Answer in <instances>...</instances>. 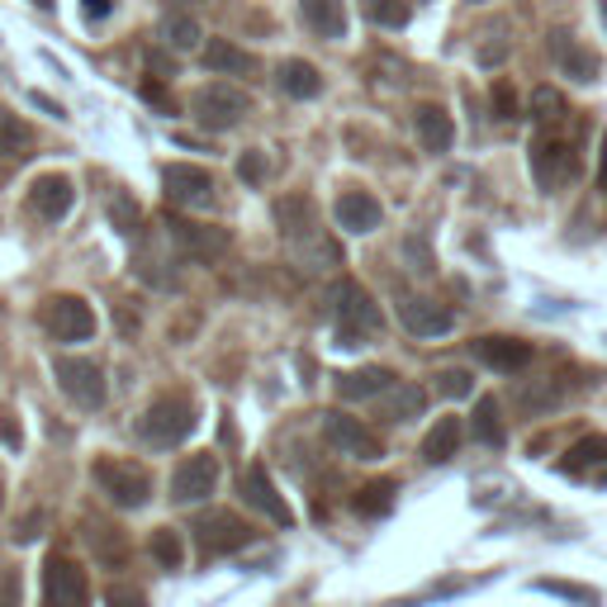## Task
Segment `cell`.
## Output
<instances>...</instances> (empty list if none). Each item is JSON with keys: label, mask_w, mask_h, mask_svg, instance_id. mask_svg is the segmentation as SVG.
Here are the masks:
<instances>
[{"label": "cell", "mask_w": 607, "mask_h": 607, "mask_svg": "<svg viewBox=\"0 0 607 607\" xmlns=\"http://www.w3.org/2000/svg\"><path fill=\"white\" fill-rule=\"evenodd\" d=\"M200 427L195 418V398H185V394H162L157 404L142 413V423H138V437L157 446V451H171V446H181L190 433Z\"/></svg>", "instance_id": "1"}, {"label": "cell", "mask_w": 607, "mask_h": 607, "mask_svg": "<svg viewBox=\"0 0 607 607\" xmlns=\"http://www.w3.org/2000/svg\"><path fill=\"white\" fill-rule=\"evenodd\" d=\"M380 328H385V318H380V303L371 299V290H365L361 280H342V290H338V342L342 347H365Z\"/></svg>", "instance_id": "2"}, {"label": "cell", "mask_w": 607, "mask_h": 607, "mask_svg": "<svg viewBox=\"0 0 607 607\" xmlns=\"http://www.w3.org/2000/svg\"><path fill=\"white\" fill-rule=\"evenodd\" d=\"M190 115H195L204 129H237L247 115H252V95L243 86H228V82H210V86H200L195 95H190Z\"/></svg>", "instance_id": "3"}, {"label": "cell", "mask_w": 607, "mask_h": 607, "mask_svg": "<svg viewBox=\"0 0 607 607\" xmlns=\"http://www.w3.org/2000/svg\"><path fill=\"white\" fill-rule=\"evenodd\" d=\"M90 475H95V484H100L105 499L119 503V508H142L148 503V493H152L148 470L134 466V460H119V456H100Z\"/></svg>", "instance_id": "4"}, {"label": "cell", "mask_w": 607, "mask_h": 607, "mask_svg": "<svg viewBox=\"0 0 607 607\" xmlns=\"http://www.w3.org/2000/svg\"><path fill=\"white\" fill-rule=\"evenodd\" d=\"M39 323L47 328V338H57V342L95 338V309L82 295H47L39 309Z\"/></svg>", "instance_id": "5"}, {"label": "cell", "mask_w": 607, "mask_h": 607, "mask_svg": "<svg viewBox=\"0 0 607 607\" xmlns=\"http://www.w3.org/2000/svg\"><path fill=\"white\" fill-rule=\"evenodd\" d=\"M53 375H57L62 394H67L76 408H100L105 404V371L95 361H86V356H57L53 361Z\"/></svg>", "instance_id": "6"}, {"label": "cell", "mask_w": 607, "mask_h": 607, "mask_svg": "<svg viewBox=\"0 0 607 607\" xmlns=\"http://www.w3.org/2000/svg\"><path fill=\"white\" fill-rule=\"evenodd\" d=\"M86 569L67 555H47L43 565V607H86Z\"/></svg>", "instance_id": "7"}, {"label": "cell", "mask_w": 607, "mask_h": 607, "mask_svg": "<svg viewBox=\"0 0 607 607\" xmlns=\"http://www.w3.org/2000/svg\"><path fill=\"white\" fill-rule=\"evenodd\" d=\"M162 185H167V200L181 204V210H210V204H214V175L204 167L171 162L162 171Z\"/></svg>", "instance_id": "8"}, {"label": "cell", "mask_w": 607, "mask_h": 607, "mask_svg": "<svg viewBox=\"0 0 607 607\" xmlns=\"http://www.w3.org/2000/svg\"><path fill=\"white\" fill-rule=\"evenodd\" d=\"M214 489H219V456H210V451L185 456L171 475V499L175 503H204Z\"/></svg>", "instance_id": "9"}, {"label": "cell", "mask_w": 607, "mask_h": 607, "mask_svg": "<svg viewBox=\"0 0 607 607\" xmlns=\"http://www.w3.org/2000/svg\"><path fill=\"white\" fill-rule=\"evenodd\" d=\"M574 171H579V157H574L569 142L551 138V134L532 142V175L541 181V190H555V185L574 181Z\"/></svg>", "instance_id": "10"}, {"label": "cell", "mask_w": 607, "mask_h": 607, "mask_svg": "<svg viewBox=\"0 0 607 607\" xmlns=\"http://www.w3.org/2000/svg\"><path fill=\"white\" fill-rule=\"evenodd\" d=\"M323 437L338 446L342 456H356V460L385 456V446H380V437L371 433V427L356 423V418H347V413H323Z\"/></svg>", "instance_id": "11"}, {"label": "cell", "mask_w": 607, "mask_h": 607, "mask_svg": "<svg viewBox=\"0 0 607 607\" xmlns=\"http://www.w3.org/2000/svg\"><path fill=\"white\" fill-rule=\"evenodd\" d=\"M72 204H76V185H72V175H62V171H47L29 185V210H34L39 219H47V223L67 219Z\"/></svg>", "instance_id": "12"}, {"label": "cell", "mask_w": 607, "mask_h": 607, "mask_svg": "<svg viewBox=\"0 0 607 607\" xmlns=\"http://www.w3.org/2000/svg\"><path fill=\"white\" fill-rule=\"evenodd\" d=\"M195 541L210 555H223V551H243L247 541H252V526L243 518H233V513H204L195 522Z\"/></svg>", "instance_id": "13"}, {"label": "cell", "mask_w": 607, "mask_h": 607, "mask_svg": "<svg viewBox=\"0 0 607 607\" xmlns=\"http://www.w3.org/2000/svg\"><path fill=\"white\" fill-rule=\"evenodd\" d=\"M243 499L257 508V513H266L276 526H290V522H295L290 503L280 499V489H276V479L266 475V466H247V470H243Z\"/></svg>", "instance_id": "14"}, {"label": "cell", "mask_w": 607, "mask_h": 607, "mask_svg": "<svg viewBox=\"0 0 607 607\" xmlns=\"http://www.w3.org/2000/svg\"><path fill=\"white\" fill-rule=\"evenodd\" d=\"M171 237H175V247L195 262H219L223 252H228V233L204 228V223H190V219H171Z\"/></svg>", "instance_id": "15"}, {"label": "cell", "mask_w": 607, "mask_h": 607, "mask_svg": "<svg viewBox=\"0 0 607 607\" xmlns=\"http://www.w3.org/2000/svg\"><path fill=\"white\" fill-rule=\"evenodd\" d=\"M398 318H404V328L413 338H446L456 328V313L437 299H404L398 303Z\"/></svg>", "instance_id": "16"}, {"label": "cell", "mask_w": 607, "mask_h": 607, "mask_svg": "<svg viewBox=\"0 0 607 607\" xmlns=\"http://www.w3.org/2000/svg\"><path fill=\"white\" fill-rule=\"evenodd\" d=\"M299 20L313 39L338 43L347 39V0H299Z\"/></svg>", "instance_id": "17"}, {"label": "cell", "mask_w": 607, "mask_h": 607, "mask_svg": "<svg viewBox=\"0 0 607 607\" xmlns=\"http://www.w3.org/2000/svg\"><path fill=\"white\" fill-rule=\"evenodd\" d=\"M332 219H338L342 233H371L380 228V200L365 195V190H342L338 204H332Z\"/></svg>", "instance_id": "18"}, {"label": "cell", "mask_w": 607, "mask_h": 607, "mask_svg": "<svg viewBox=\"0 0 607 607\" xmlns=\"http://www.w3.org/2000/svg\"><path fill=\"white\" fill-rule=\"evenodd\" d=\"M475 356L489 365V371H503L513 375L532 361V342H518V338H475Z\"/></svg>", "instance_id": "19"}, {"label": "cell", "mask_w": 607, "mask_h": 607, "mask_svg": "<svg viewBox=\"0 0 607 607\" xmlns=\"http://www.w3.org/2000/svg\"><path fill=\"white\" fill-rule=\"evenodd\" d=\"M338 385V398H347V404H356V398H375V394H390L394 385V371H385V365H361V371H347L332 380Z\"/></svg>", "instance_id": "20"}, {"label": "cell", "mask_w": 607, "mask_h": 607, "mask_svg": "<svg viewBox=\"0 0 607 607\" xmlns=\"http://www.w3.org/2000/svg\"><path fill=\"white\" fill-rule=\"evenodd\" d=\"M551 53L555 62H561V72H569L574 82H584V86H594L598 82V57L588 53V47L579 39H569V34H551Z\"/></svg>", "instance_id": "21"}, {"label": "cell", "mask_w": 607, "mask_h": 607, "mask_svg": "<svg viewBox=\"0 0 607 607\" xmlns=\"http://www.w3.org/2000/svg\"><path fill=\"white\" fill-rule=\"evenodd\" d=\"M204 67L219 72V76H257V57L228 39H210L204 43Z\"/></svg>", "instance_id": "22"}, {"label": "cell", "mask_w": 607, "mask_h": 607, "mask_svg": "<svg viewBox=\"0 0 607 607\" xmlns=\"http://www.w3.org/2000/svg\"><path fill=\"white\" fill-rule=\"evenodd\" d=\"M276 86L285 95H295V100H313V95H323V76H318L313 62L303 57H285L276 67Z\"/></svg>", "instance_id": "23"}, {"label": "cell", "mask_w": 607, "mask_h": 607, "mask_svg": "<svg viewBox=\"0 0 607 607\" xmlns=\"http://www.w3.org/2000/svg\"><path fill=\"white\" fill-rule=\"evenodd\" d=\"M413 129H418L427 152H446V148H451V138H456V124H451V115H446L441 105H418V109H413Z\"/></svg>", "instance_id": "24"}, {"label": "cell", "mask_w": 607, "mask_h": 607, "mask_svg": "<svg viewBox=\"0 0 607 607\" xmlns=\"http://www.w3.org/2000/svg\"><path fill=\"white\" fill-rule=\"evenodd\" d=\"M29 152H34V129H29L20 115H10V109L0 105V157H6V162L20 157V162H24Z\"/></svg>", "instance_id": "25"}, {"label": "cell", "mask_w": 607, "mask_h": 607, "mask_svg": "<svg viewBox=\"0 0 607 607\" xmlns=\"http://www.w3.org/2000/svg\"><path fill=\"white\" fill-rule=\"evenodd\" d=\"M456 446H460V418H437L423 437V460L427 466H441V460L456 456Z\"/></svg>", "instance_id": "26"}, {"label": "cell", "mask_w": 607, "mask_h": 607, "mask_svg": "<svg viewBox=\"0 0 607 607\" xmlns=\"http://www.w3.org/2000/svg\"><path fill=\"white\" fill-rule=\"evenodd\" d=\"M162 39H167V47H175V53H190V47H200V24L190 20L185 10H167L162 14Z\"/></svg>", "instance_id": "27"}, {"label": "cell", "mask_w": 607, "mask_h": 607, "mask_svg": "<svg viewBox=\"0 0 607 607\" xmlns=\"http://www.w3.org/2000/svg\"><path fill=\"white\" fill-rule=\"evenodd\" d=\"M427 404V394L418 385H390V398H385V413H390V423H408V418H418Z\"/></svg>", "instance_id": "28"}, {"label": "cell", "mask_w": 607, "mask_h": 607, "mask_svg": "<svg viewBox=\"0 0 607 607\" xmlns=\"http://www.w3.org/2000/svg\"><path fill=\"white\" fill-rule=\"evenodd\" d=\"M365 20L380 24V29H404L413 20V6L408 0H361Z\"/></svg>", "instance_id": "29"}, {"label": "cell", "mask_w": 607, "mask_h": 607, "mask_svg": "<svg viewBox=\"0 0 607 607\" xmlns=\"http://www.w3.org/2000/svg\"><path fill=\"white\" fill-rule=\"evenodd\" d=\"M475 437L484 446H503V418H499V404H493V398H479L475 404Z\"/></svg>", "instance_id": "30"}, {"label": "cell", "mask_w": 607, "mask_h": 607, "mask_svg": "<svg viewBox=\"0 0 607 607\" xmlns=\"http://www.w3.org/2000/svg\"><path fill=\"white\" fill-rule=\"evenodd\" d=\"M152 555L162 569H181L185 565V546H181V532H171V526H157L152 532Z\"/></svg>", "instance_id": "31"}, {"label": "cell", "mask_w": 607, "mask_h": 607, "mask_svg": "<svg viewBox=\"0 0 607 607\" xmlns=\"http://www.w3.org/2000/svg\"><path fill=\"white\" fill-rule=\"evenodd\" d=\"M394 493H398V484H394V479H380V484H365V489L356 493V513H365V518H375V513H390Z\"/></svg>", "instance_id": "32"}, {"label": "cell", "mask_w": 607, "mask_h": 607, "mask_svg": "<svg viewBox=\"0 0 607 607\" xmlns=\"http://www.w3.org/2000/svg\"><path fill=\"white\" fill-rule=\"evenodd\" d=\"M607 460V437H579L569 446V470H588V466H603Z\"/></svg>", "instance_id": "33"}, {"label": "cell", "mask_w": 607, "mask_h": 607, "mask_svg": "<svg viewBox=\"0 0 607 607\" xmlns=\"http://www.w3.org/2000/svg\"><path fill=\"white\" fill-rule=\"evenodd\" d=\"M561 115H565V100H561V90H551V86L532 90V119H536V124H555Z\"/></svg>", "instance_id": "34"}, {"label": "cell", "mask_w": 607, "mask_h": 607, "mask_svg": "<svg viewBox=\"0 0 607 607\" xmlns=\"http://www.w3.org/2000/svg\"><path fill=\"white\" fill-rule=\"evenodd\" d=\"M437 390L446 398H470L475 394V380H470V371H441L437 375Z\"/></svg>", "instance_id": "35"}, {"label": "cell", "mask_w": 607, "mask_h": 607, "mask_svg": "<svg viewBox=\"0 0 607 607\" xmlns=\"http://www.w3.org/2000/svg\"><path fill=\"white\" fill-rule=\"evenodd\" d=\"M266 152H257V148H252V152H243V157H237V175H243V181L247 185H266Z\"/></svg>", "instance_id": "36"}, {"label": "cell", "mask_w": 607, "mask_h": 607, "mask_svg": "<svg viewBox=\"0 0 607 607\" xmlns=\"http://www.w3.org/2000/svg\"><path fill=\"white\" fill-rule=\"evenodd\" d=\"M109 219H115V228L119 233H138V204L129 200V195H115V204H109Z\"/></svg>", "instance_id": "37"}, {"label": "cell", "mask_w": 607, "mask_h": 607, "mask_svg": "<svg viewBox=\"0 0 607 607\" xmlns=\"http://www.w3.org/2000/svg\"><path fill=\"white\" fill-rule=\"evenodd\" d=\"M541 588H546V594H561V598H574V603H584V607H598V594H594V588L561 584V579H541Z\"/></svg>", "instance_id": "38"}, {"label": "cell", "mask_w": 607, "mask_h": 607, "mask_svg": "<svg viewBox=\"0 0 607 607\" xmlns=\"http://www.w3.org/2000/svg\"><path fill=\"white\" fill-rule=\"evenodd\" d=\"M493 115H499V119H518V95H513V86H508V82L493 86Z\"/></svg>", "instance_id": "39"}, {"label": "cell", "mask_w": 607, "mask_h": 607, "mask_svg": "<svg viewBox=\"0 0 607 607\" xmlns=\"http://www.w3.org/2000/svg\"><path fill=\"white\" fill-rule=\"evenodd\" d=\"M105 607H148V598H142L138 588H129V584H115L105 594Z\"/></svg>", "instance_id": "40"}, {"label": "cell", "mask_w": 607, "mask_h": 607, "mask_svg": "<svg viewBox=\"0 0 607 607\" xmlns=\"http://www.w3.org/2000/svg\"><path fill=\"white\" fill-rule=\"evenodd\" d=\"M142 100L157 105V109H167V115H171V95L162 90V82H152V76H148V82H142Z\"/></svg>", "instance_id": "41"}, {"label": "cell", "mask_w": 607, "mask_h": 607, "mask_svg": "<svg viewBox=\"0 0 607 607\" xmlns=\"http://www.w3.org/2000/svg\"><path fill=\"white\" fill-rule=\"evenodd\" d=\"M109 10H115V0H82V14L90 24H100V20H109Z\"/></svg>", "instance_id": "42"}, {"label": "cell", "mask_w": 607, "mask_h": 607, "mask_svg": "<svg viewBox=\"0 0 607 607\" xmlns=\"http://www.w3.org/2000/svg\"><path fill=\"white\" fill-rule=\"evenodd\" d=\"M0 607H14V574L6 584H0Z\"/></svg>", "instance_id": "43"}, {"label": "cell", "mask_w": 607, "mask_h": 607, "mask_svg": "<svg viewBox=\"0 0 607 607\" xmlns=\"http://www.w3.org/2000/svg\"><path fill=\"white\" fill-rule=\"evenodd\" d=\"M598 175H603V190H607V134H603V157H598Z\"/></svg>", "instance_id": "44"}, {"label": "cell", "mask_w": 607, "mask_h": 607, "mask_svg": "<svg viewBox=\"0 0 607 607\" xmlns=\"http://www.w3.org/2000/svg\"><path fill=\"white\" fill-rule=\"evenodd\" d=\"M598 14H603V29H607V0H603V6H598Z\"/></svg>", "instance_id": "45"}, {"label": "cell", "mask_w": 607, "mask_h": 607, "mask_svg": "<svg viewBox=\"0 0 607 607\" xmlns=\"http://www.w3.org/2000/svg\"><path fill=\"white\" fill-rule=\"evenodd\" d=\"M39 6H53V0H39Z\"/></svg>", "instance_id": "46"}, {"label": "cell", "mask_w": 607, "mask_h": 607, "mask_svg": "<svg viewBox=\"0 0 607 607\" xmlns=\"http://www.w3.org/2000/svg\"><path fill=\"white\" fill-rule=\"evenodd\" d=\"M475 6H479V0H475Z\"/></svg>", "instance_id": "47"}]
</instances>
